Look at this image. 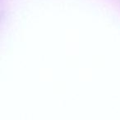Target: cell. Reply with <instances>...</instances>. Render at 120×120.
Segmentation results:
<instances>
[]
</instances>
